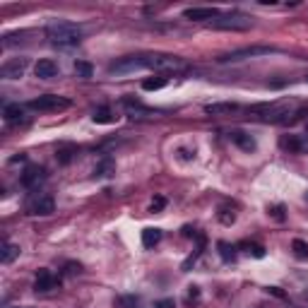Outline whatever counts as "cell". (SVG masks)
<instances>
[{"mask_svg": "<svg viewBox=\"0 0 308 308\" xmlns=\"http://www.w3.org/2000/svg\"><path fill=\"white\" fill-rule=\"evenodd\" d=\"M183 17L191 19V22H212V19L219 17V10L217 8H188L183 12Z\"/></svg>", "mask_w": 308, "mask_h": 308, "instance_id": "9", "label": "cell"}, {"mask_svg": "<svg viewBox=\"0 0 308 308\" xmlns=\"http://www.w3.org/2000/svg\"><path fill=\"white\" fill-rule=\"evenodd\" d=\"M34 73H37L39 80H53L55 75H58V65H55L53 60L44 58V60H39V63L34 65Z\"/></svg>", "mask_w": 308, "mask_h": 308, "instance_id": "11", "label": "cell"}, {"mask_svg": "<svg viewBox=\"0 0 308 308\" xmlns=\"http://www.w3.org/2000/svg\"><path fill=\"white\" fill-rule=\"evenodd\" d=\"M270 53H277V48H272V46H245V48H236V51L222 53L217 58V63H238V60H245V58H260V55H270Z\"/></svg>", "mask_w": 308, "mask_h": 308, "instance_id": "4", "label": "cell"}, {"mask_svg": "<svg viewBox=\"0 0 308 308\" xmlns=\"http://www.w3.org/2000/svg\"><path fill=\"white\" fill-rule=\"evenodd\" d=\"M236 111H238V104H231V101L205 106V113H207V116H231V113H236Z\"/></svg>", "mask_w": 308, "mask_h": 308, "instance_id": "13", "label": "cell"}, {"mask_svg": "<svg viewBox=\"0 0 308 308\" xmlns=\"http://www.w3.org/2000/svg\"><path fill=\"white\" fill-rule=\"evenodd\" d=\"M3 116H5L8 123H19V120L24 118V109H22L19 104H8L5 111H3Z\"/></svg>", "mask_w": 308, "mask_h": 308, "instance_id": "15", "label": "cell"}, {"mask_svg": "<svg viewBox=\"0 0 308 308\" xmlns=\"http://www.w3.org/2000/svg\"><path fill=\"white\" fill-rule=\"evenodd\" d=\"M58 287V280H55L53 274L48 270H39V274H37V282H34V289L37 291H51V289H55Z\"/></svg>", "mask_w": 308, "mask_h": 308, "instance_id": "12", "label": "cell"}, {"mask_svg": "<svg viewBox=\"0 0 308 308\" xmlns=\"http://www.w3.org/2000/svg\"><path fill=\"white\" fill-rule=\"evenodd\" d=\"M188 296H191V299H198V296H200L198 287H191V291H188Z\"/></svg>", "mask_w": 308, "mask_h": 308, "instance_id": "33", "label": "cell"}, {"mask_svg": "<svg viewBox=\"0 0 308 308\" xmlns=\"http://www.w3.org/2000/svg\"><path fill=\"white\" fill-rule=\"evenodd\" d=\"M306 82H308V75H306Z\"/></svg>", "mask_w": 308, "mask_h": 308, "instance_id": "35", "label": "cell"}, {"mask_svg": "<svg viewBox=\"0 0 308 308\" xmlns=\"http://www.w3.org/2000/svg\"><path fill=\"white\" fill-rule=\"evenodd\" d=\"M113 173V159L111 157H106V159H101L99 164H97V169H94V176H99V178H106V176H111Z\"/></svg>", "mask_w": 308, "mask_h": 308, "instance_id": "22", "label": "cell"}, {"mask_svg": "<svg viewBox=\"0 0 308 308\" xmlns=\"http://www.w3.org/2000/svg\"><path fill=\"white\" fill-rule=\"evenodd\" d=\"M217 248H219V255H222V260H224V263H231V260L236 258V248H234V245H229L227 241H219Z\"/></svg>", "mask_w": 308, "mask_h": 308, "instance_id": "24", "label": "cell"}, {"mask_svg": "<svg viewBox=\"0 0 308 308\" xmlns=\"http://www.w3.org/2000/svg\"><path fill=\"white\" fill-rule=\"evenodd\" d=\"M241 248H245L248 253H253L255 258H265V248H263V245H255V243H241Z\"/></svg>", "mask_w": 308, "mask_h": 308, "instance_id": "27", "label": "cell"}, {"mask_svg": "<svg viewBox=\"0 0 308 308\" xmlns=\"http://www.w3.org/2000/svg\"><path fill=\"white\" fill-rule=\"evenodd\" d=\"M80 270H82V267L77 263H68V265H65V272H68V274H77Z\"/></svg>", "mask_w": 308, "mask_h": 308, "instance_id": "30", "label": "cell"}, {"mask_svg": "<svg viewBox=\"0 0 308 308\" xmlns=\"http://www.w3.org/2000/svg\"><path fill=\"white\" fill-rule=\"evenodd\" d=\"M68 106H70V99L55 97V94H44L39 99L29 101V109H34V111H65Z\"/></svg>", "mask_w": 308, "mask_h": 308, "instance_id": "6", "label": "cell"}, {"mask_svg": "<svg viewBox=\"0 0 308 308\" xmlns=\"http://www.w3.org/2000/svg\"><path fill=\"white\" fill-rule=\"evenodd\" d=\"M164 207H166V198L157 195V198L152 200V207H149V209H152V212H159V209H164Z\"/></svg>", "mask_w": 308, "mask_h": 308, "instance_id": "28", "label": "cell"}, {"mask_svg": "<svg viewBox=\"0 0 308 308\" xmlns=\"http://www.w3.org/2000/svg\"><path fill=\"white\" fill-rule=\"evenodd\" d=\"M53 198L51 195H39V198H34L32 202L27 205L29 214H39V217H48L51 212H53Z\"/></svg>", "mask_w": 308, "mask_h": 308, "instance_id": "8", "label": "cell"}, {"mask_svg": "<svg viewBox=\"0 0 308 308\" xmlns=\"http://www.w3.org/2000/svg\"><path fill=\"white\" fill-rule=\"evenodd\" d=\"M27 70V60L24 58H15V60H10L0 68V75L5 77V80H19L22 75Z\"/></svg>", "mask_w": 308, "mask_h": 308, "instance_id": "10", "label": "cell"}, {"mask_svg": "<svg viewBox=\"0 0 308 308\" xmlns=\"http://www.w3.org/2000/svg\"><path fill=\"white\" fill-rule=\"evenodd\" d=\"M58 164H70L77 157V147H73V145H65V147H58Z\"/></svg>", "mask_w": 308, "mask_h": 308, "instance_id": "21", "label": "cell"}, {"mask_svg": "<svg viewBox=\"0 0 308 308\" xmlns=\"http://www.w3.org/2000/svg\"><path fill=\"white\" fill-rule=\"evenodd\" d=\"M116 113L109 109V106H101V109L94 111V116H91V120L94 123H116Z\"/></svg>", "mask_w": 308, "mask_h": 308, "instance_id": "17", "label": "cell"}, {"mask_svg": "<svg viewBox=\"0 0 308 308\" xmlns=\"http://www.w3.org/2000/svg\"><path fill=\"white\" fill-rule=\"evenodd\" d=\"M231 140H234L236 145L241 147V149H245V152H253L255 149V140L251 135H245V133H241V130H234V133H231Z\"/></svg>", "mask_w": 308, "mask_h": 308, "instance_id": "14", "label": "cell"}, {"mask_svg": "<svg viewBox=\"0 0 308 308\" xmlns=\"http://www.w3.org/2000/svg\"><path fill=\"white\" fill-rule=\"evenodd\" d=\"M116 303H118V306H135L137 299H135V296H123V299H118Z\"/></svg>", "mask_w": 308, "mask_h": 308, "instance_id": "29", "label": "cell"}, {"mask_svg": "<svg viewBox=\"0 0 308 308\" xmlns=\"http://www.w3.org/2000/svg\"><path fill=\"white\" fill-rule=\"evenodd\" d=\"M75 73H77V77L89 80L91 75H94V68H91V63H87V60H77V63H75Z\"/></svg>", "mask_w": 308, "mask_h": 308, "instance_id": "25", "label": "cell"}, {"mask_svg": "<svg viewBox=\"0 0 308 308\" xmlns=\"http://www.w3.org/2000/svg\"><path fill=\"white\" fill-rule=\"evenodd\" d=\"M212 29H234V32H243V29L253 27V19L243 15V12H229V15H219L217 19L209 22Z\"/></svg>", "mask_w": 308, "mask_h": 308, "instance_id": "5", "label": "cell"}, {"mask_svg": "<svg viewBox=\"0 0 308 308\" xmlns=\"http://www.w3.org/2000/svg\"><path fill=\"white\" fill-rule=\"evenodd\" d=\"M291 251H294V255H296L299 260H308V243L306 241L294 238V241H291Z\"/></svg>", "mask_w": 308, "mask_h": 308, "instance_id": "23", "label": "cell"}, {"mask_svg": "<svg viewBox=\"0 0 308 308\" xmlns=\"http://www.w3.org/2000/svg\"><path fill=\"white\" fill-rule=\"evenodd\" d=\"M270 294H274V296H280V299H282V296H284V294H282V291L277 289V287H270Z\"/></svg>", "mask_w": 308, "mask_h": 308, "instance_id": "34", "label": "cell"}, {"mask_svg": "<svg viewBox=\"0 0 308 308\" xmlns=\"http://www.w3.org/2000/svg\"><path fill=\"white\" fill-rule=\"evenodd\" d=\"M234 219H236V214L234 212H231V209H227V207H222L219 209V222H222V224H234Z\"/></svg>", "mask_w": 308, "mask_h": 308, "instance_id": "26", "label": "cell"}, {"mask_svg": "<svg viewBox=\"0 0 308 308\" xmlns=\"http://www.w3.org/2000/svg\"><path fill=\"white\" fill-rule=\"evenodd\" d=\"M159 241H162V231L159 229H145L142 231V245L145 248H154Z\"/></svg>", "mask_w": 308, "mask_h": 308, "instance_id": "19", "label": "cell"}, {"mask_svg": "<svg viewBox=\"0 0 308 308\" xmlns=\"http://www.w3.org/2000/svg\"><path fill=\"white\" fill-rule=\"evenodd\" d=\"M46 39L55 46H75L80 44L82 32L73 22H51L46 27Z\"/></svg>", "mask_w": 308, "mask_h": 308, "instance_id": "2", "label": "cell"}, {"mask_svg": "<svg viewBox=\"0 0 308 308\" xmlns=\"http://www.w3.org/2000/svg\"><path fill=\"white\" fill-rule=\"evenodd\" d=\"M272 214H274L277 219H284V214H282V207H280V205H277V207H272Z\"/></svg>", "mask_w": 308, "mask_h": 308, "instance_id": "32", "label": "cell"}, {"mask_svg": "<svg viewBox=\"0 0 308 308\" xmlns=\"http://www.w3.org/2000/svg\"><path fill=\"white\" fill-rule=\"evenodd\" d=\"M154 308H176V306H173V299H162Z\"/></svg>", "mask_w": 308, "mask_h": 308, "instance_id": "31", "label": "cell"}, {"mask_svg": "<svg viewBox=\"0 0 308 308\" xmlns=\"http://www.w3.org/2000/svg\"><path fill=\"white\" fill-rule=\"evenodd\" d=\"M147 68H154V55H128V58H120L116 63H111L109 73L130 75V73H137V70H147Z\"/></svg>", "mask_w": 308, "mask_h": 308, "instance_id": "3", "label": "cell"}, {"mask_svg": "<svg viewBox=\"0 0 308 308\" xmlns=\"http://www.w3.org/2000/svg\"><path fill=\"white\" fill-rule=\"evenodd\" d=\"M19 255V245H15V243H5L3 245V251H0V263L3 265H10L15 258Z\"/></svg>", "mask_w": 308, "mask_h": 308, "instance_id": "18", "label": "cell"}, {"mask_svg": "<svg viewBox=\"0 0 308 308\" xmlns=\"http://www.w3.org/2000/svg\"><path fill=\"white\" fill-rule=\"evenodd\" d=\"M284 149H289V152H303V149H308L306 142H301L296 135H289V137H282V142H280Z\"/></svg>", "mask_w": 308, "mask_h": 308, "instance_id": "16", "label": "cell"}, {"mask_svg": "<svg viewBox=\"0 0 308 308\" xmlns=\"http://www.w3.org/2000/svg\"><path fill=\"white\" fill-rule=\"evenodd\" d=\"M44 181H46V171L41 166H37V164H34V166H27L24 173H22V186L29 188V191H37Z\"/></svg>", "mask_w": 308, "mask_h": 308, "instance_id": "7", "label": "cell"}, {"mask_svg": "<svg viewBox=\"0 0 308 308\" xmlns=\"http://www.w3.org/2000/svg\"><path fill=\"white\" fill-rule=\"evenodd\" d=\"M296 111V104L282 101V104H263V106H253L248 111L253 118L263 120V123H287L289 116Z\"/></svg>", "mask_w": 308, "mask_h": 308, "instance_id": "1", "label": "cell"}, {"mask_svg": "<svg viewBox=\"0 0 308 308\" xmlns=\"http://www.w3.org/2000/svg\"><path fill=\"white\" fill-rule=\"evenodd\" d=\"M166 77L164 75H157V77H147L145 82H142V89L145 91H157V89H164L166 87Z\"/></svg>", "mask_w": 308, "mask_h": 308, "instance_id": "20", "label": "cell"}]
</instances>
